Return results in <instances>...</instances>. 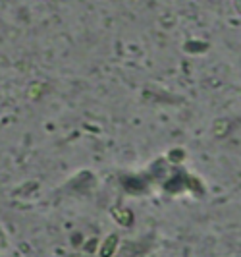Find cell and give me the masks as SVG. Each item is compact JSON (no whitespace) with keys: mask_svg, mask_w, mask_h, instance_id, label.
I'll list each match as a JSON object with an SVG mask.
<instances>
[{"mask_svg":"<svg viewBox=\"0 0 241 257\" xmlns=\"http://www.w3.org/2000/svg\"><path fill=\"white\" fill-rule=\"evenodd\" d=\"M116 249H118V238L112 234V236H108V238L102 242L101 249H99V255L101 257H112L116 253Z\"/></svg>","mask_w":241,"mask_h":257,"instance_id":"1","label":"cell"}]
</instances>
